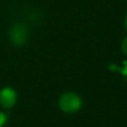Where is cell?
Here are the masks:
<instances>
[{"label": "cell", "instance_id": "cell-1", "mask_svg": "<svg viewBox=\"0 0 127 127\" xmlns=\"http://www.w3.org/2000/svg\"><path fill=\"white\" fill-rule=\"evenodd\" d=\"M59 106L62 111L73 113L78 111L82 106L81 98L74 92H65L59 99Z\"/></svg>", "mask_w": 127, "mask_h": 127}, {"label": "cell", "instance_id": "cell-2", "mask_svg": "<svg viewBox=\"0 0 127 127\" xmlns=\"http://www.w3.org/2000/svg\"><path fill=\"white\" fill-rule=\"evenodd\" d=\"M30 37L29 29L26 25L22 23L14 24L9 30V39L11 43L15 46H23L25 45Z\"/></svg>", "mask_w": 127, "mask_h": 127}, {"label": "cell", "instance_id": "cell-3", "mask_svg": "<svg viewBox=\"0 0 127 127\" xmlns=\"http://www.w3.org/2000/svg\"><path fill=\"white\" fill-rule=\"evenodd\" d=\"M17 100V93L11 87H4L0 91V104L4 108L12 107Z\"/></svg>", "mask_w": 127, "mask_h": 127}, {"label": "cell", "instance_id": "cell-4", "mask_svg": "<svg viewBox=\"0 0 127 127\" xmlns=\"http://www.w3.org/2000/svg\"><path fill=\"white\" fill-rule=\"evenodd\" d=\"M121 49H122V52H123L125 55H127V37L123 40V42H122V44H121Z\"/></svg>", "mask_w": 127, "mask_h": 127}, {"label": "cell", "instance_id": "cell-5", "mask_svg": "<svg viewBox=\"0 0 127 127\" xmlns=\"http://www.w3.org/2000/svg\"><path fill=\"white\" fill-rule=\"evenodd\" d=\"M6 121H7V116L4 113L0 112V127H2L5 124Z\"/></svg>", "mask_w": 127, "mask_h": 127}, {"label": "cell", "instance_id": "cell-6", "mask_svg": "<svg viewBox=\"0 0 127 127\" xmlns=\"http://www.w3.org/2000/svg\"><path fill=\"white\" fill-rule=\"evenodd\" d=\"M125 27H126V30H127V16H126V19H125Z\"/></svg>", "mask_w": 127, "mask_h": 127}]
</instances>
